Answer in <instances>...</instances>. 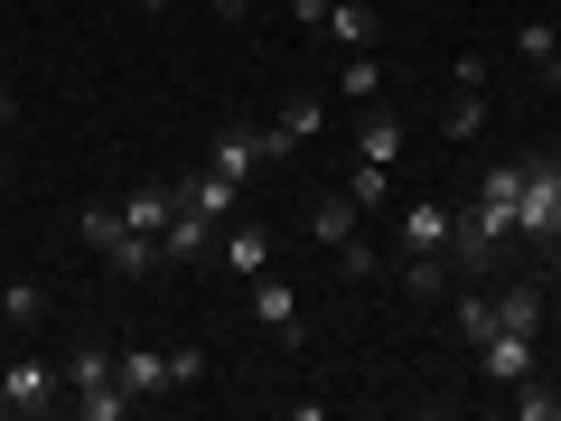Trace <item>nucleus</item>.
<instances>
[{"label": "nucleus", "instance_id": "a211bd4d", "mask_svg": "<svg viewBox=\"0 0 561 421\" xmlns=\"http://www.w3.org/2000/svg\"><path fill=\"white\" fill-rule=\"evenodd\" d=\"M38 319H47V281H10V291H0V328H10V338H28Z\"/></svg>", "mask_w": 561, "mask_h": 421}, {"label": "nucleus", "instance_id": "a878e982", "mask_svg": "<svg viewBox=\"0 0 561 421\" xmlns=\"http://www.w3.org/2000/svg\"><path fill=\"white\" fill-rule=\"evenodd\" d=\"M505 402H515V421H561V394H542V384H515Z\"/></svg>", "mask_w": 561, "mask_h": 421}, {"label": "nucleus", "instance_id": "2f4dec72", "mask_svg": "<svg viewBox=\"0 0 561 421\" xmlns=\"http://www.w3.org/2000/svg\"><path fill=\"white\" fill-rule=\"evenodd\" d=\"M542 76H552V84H561V47H552V66H542Z\"/></svg>", "mask_w": 561, "mask_h": 421}, {"label": "nucleus", "instance_id": "6e6552de", "mask_svg": "<svg viewBox=\"0 0 561 421\" xmlns=\"http://www.w3.org/2000/svg\"><path fill=\"white\" fill-rule=\"evenodd\" d=\"M234 197H243V187H234V179H216V169H187V179H179V206H187V216H206L216 235H225V225L243 216Z\"/></svg>", "mask_w": 561, "mask_h": 421}, {"label": "nucleus", "instance_id": "bb28decb", "mask_svg": "<svg viewBox=\"0 0 561 421\" xmlns=\"http://www.w3.org/2000/svg\"><path fill=\"white\" fill-rule=\"evenodd\" d=\"M383 187H393V169H365V160H356V187H346V197H356V206H383Z\"/></svg>", "mask_w": 561, "mask_h": 421}, {"label": "nucleus", "instance_id": "5701e85b", "mask_svg": "<svg viewBox=\"0 0 561 421\" xmlns=\"http://www.w3.org/2000/svg\"><path fill=\"white\" fill-rule=\"evenodd\" d=\"M496 328H524V338H542V291H534V281H515V291L496 300Z\"/></svg>", "mask_w": 561, "mask_h": 421}, {"label": "nucleus", "instance_id": "473e14b6", "mask_svg": "<svg viewBox=\"0 0 561 421\" xmlns=\"http://www.w3.org/2000/svg\"><path fill=\"white\" fill-rule=\"evenodd\" d=\"M0 122H10V94H0Z\"/></svg>", "mask_w": 561, "mask_h": 421}, {"label": "nucleus", "instance_id": "7ed1b4c3", "mask_svg": "<svg viewBox=\"0 0 561 421\" xmlns=\"http://www.w3.org/2000/svg\"><path fill=\"white\" fill-rule=\"evenodd\" d=\"M478 375H486V384H505V394H515V384H534V375H542V338H524V328H496V338L478 346Z\"/></svg>", "mask_w": 561, "mask_h": 421}, {"label": "nucleus", "instance_id": "b1692460", "mask_svg": "<svg viewBox=\"0 0 561 421\" xmlns=\"http://www.w3.org/2000/svg\"><path fill=\"white\" fill-rule=\"evenodd\" d=\"M515 47H524V66L542 76V66H552V47H561V29H552V20H524V29H515Z\"/></svg>", "mask_w": 561, "mask_h": 421}, {"label": "nucleus", "instance_id": "c85d7f7f", "mask_svg": "<svg viewBox=\"0 0 561 421\" xmlns=\"http://www.w3.org/2000/svg\"><path fill=\"white\" fill-rule=\"evenodd\" d=\"M290 20H300V29H319V20H328V0H290Z\"/></svg>", "mask_w": 561, "mask_h": 421}, {"label": "nucleus", "instance_id": "cd10ccee", "mask_svg": "<svg viewBox=\"0 0 561 421\" xmlns=\"http://www.w3.org/2000/svg\"><path fill=\"white\" fill-rule=\"evenodd\" d=\"M206 375V346H169V384H197Z\"/></svg>", "mask_w": 561, "mask_h": 421}, {"label": "nucleus", "instance_id": "c756f323", "mask_svg": "<svg viewBox=\"0 0 561 421\" xmlns=\"http://www.w3.org/2000/svg\"><path fill=\"white\" fill-rule=\"evenodd\" d=\"M206 10H216V20H243V10H253V0H206Z\"/></svg>", "mask_w": 561, "mask_h": 421}, {"label": "nucleus", "instance_id": "ddd939ff", "mask_svg": "<svg viewBox=\"0 0 561 421\" xmlns=\"http://www.w3.org/2000/svg\"><path fill=\"white\" fill-rule=\"evenodd\" d=\"M113 375H122V394H169V356L160 346H113Z\"/></svg>", "mask_w": 561, "mask_h": 421}, {"label": "nucleus", "instance_id": "f257e3e1", "mask_svg": "<svg viewBox=\"0 0 561 421\" xmlns=\"http://www.w3.org/2000/svg\"><path fill=\"white\" fill-rule=\"evenodd\" d=\"M66 412H76V421H122V412H131V394H122L113 346H103V338L66 346Z\"/></svg>", "mask_w": 561, "mask_h": 421}, {"label": "nucleus", "instance_id": "72a5a7b5", "mask_svg": "<svg viewBox=\"0 0 561 421\" xmlns=\"http://www.w3.org/2000/svg\"><path fill=\"white\" fill-rule=\"evenodd\" d=\"M552 253H561V243H552Z\"/></svg>", "mask_w": 561, "mask_h": 421}, {"label": "nucleus", "instance_id": "aec40b11", "mask_svg": "<svg viewBox=\"0 0 561 421\" xmlns=\"http://www.w3.org/2000/svg\"><path fill=\"white\" fill-rule=\"evenodd\" d=\"M337 94H383V57H375V47H346V66H337Z\"/></svg>", "mask_w": 561, "mask_h": 421}, {"label": "nucleus", "instance_id": "0eeeda50", "mask_svg": "<svg viewBox=\"0 0 561 421\" xmlns=\"http://www.w3.org/2000/svg\"><path fill=\"white\" fill-rule=\"evenodd\" d=\"M216 262H225V272H234V281H253V272H272V225H253V216H234V225H225V235H216Z\"/></svg>", "mask_w": 561, "mask_h": 421}, {"label": "nucleus", "instance_id": "9d476101", "mask_svg": "<svg viewBox=\"0 0 561 421\" xmlns=\"http://www.w3.org/2000/svg\"><path fill=\"white\" fill-rule=\"evenodd\" d=\"M356 160H365V169H393V160H402V113H393V103H365V122H356Z\"/></svg>", "mask_w": 561, "mask_h": 421}, {"label": "nucleus", "instance_id": "6ab92c4d", "mask_svg": "<svg viewBox=\"0 0 561 421\" xmlns=\"http://www.w3.org/2000/svg\"><path fill=\"white\" fill-rule=\"evenodd\" d=\"M478 132H486V94H478V84H459L449 113H440V140H478Z\"/></svg>", "mask_w": 561, "mask_h": 421}, {"label": "nucleus", "instance_id": "f03ea898", "mask_svg": "<svg viewBox=\"0 0 561 421\" xmlns=\"http://www.w3.org/2000/svg\"><path fill=\"white\" fill-rule=\"evenodd\" d=\"M515 243H561V160H552V150H534V169H524Z\"/></svg>", "mask_w": 561, "mask_h": 421}, {"label": "nucleus", "instance_id": "9b49d317", "mask_svg": "<svg viewBox=\"0 0 561 421\" xmlns=\"http://www.w3.org/2000/svg\"><path fill=\"white\" fill-rule=\"evenodd\" d=\"M206 169L243 187V179L262 169V122H225V132H216V160H206Z\"/></svg>", "mask_w": 561, "mask_h": 421}, {"label": "nucleus", "instance_id": "dca6fc26", "mask_svg": "<svg viewBox=\"0 0 561 421\" xmlns=\"http://www.w3.org/2000/svg\"><path fill=\"white\" fill-rule=\"evenodd\" d=\"M449 281H459L449 253H402V291H412V300H449Z\"/></svg>", "mask_w": 561, "mask_h": 421}, {"label": "nucleus", "instance_id": "7c9ffc66", "mask_svg": "<svg viewBox=\"0 0 561 421\" xmlns=\"http://www.w3.org/2000/svg\"><path fill=\"white\" fill-rule=\"evenodd\" d=\"M0 421H10V375H0Z\"/></svg>", "mask_w": 561, "mask_h": 421}, {"label": "nucleus", "instance_id": "f8f14e48", "mask_svg": "<svg viewBox=\"0 0 561 421\" xmlns=\"http://www.w3.org/2000/svg\"><path fill=\"white\" fill-rule=\"evenodd\" d=\"M113 206H122V225H131V235L160 243V235H169V216H179V179H169V187H131V197H113Z\"/></svg>", "mask_w": 561, "mask_h": 421}, {"label": "nucleus", "instance_id": "f3484780", "mask_svg": "<svg viewBox=\"0 0 561 421\" xmlns=\"http://www.w3.org/2000/svg\"><path fill=\"white\" fill-rule=\"evenodd\" d=\"M449 328H459V346L478 356V346L496 338V300H486V291H459V300H449Z\"/></svg>", "mask_w": 561, "mask_h": 421}, {"label": "nucleus", "instance_id": "4be33fe9", "mask_svg": "<svg viewBox=\"0 0 561 421\" xmlns=\"http://www.w3.org/2000/svg\"><path fill=\"white\" fill-rule=\"evenodd\" d=\"M76 235L94 243V253H113V243L131 235V225H122V206H113V197H94V206H84V216H76Z\"/></svg>", "mask_w": 561, "mask_h": 421}, {"label": "nucleus", "instance_id": "2eb2a0df", "mask_svg": "<svg viewBox=\"0 0 561 421\" xmlns=\"http://www.w3.org/2000/svg\"><path fill=\"white\" fill-rule=\"evenodd\" d=\"M206 253H216V225L179 206V216H169V235H160V262H206Z\"/></svg>", "mask_w": 561, "mask_h": 421}, {"label": "nucleus", "instance_id": "20e7f679", "mask_svg": "<svg viewBox=\"0 0 561 421\" xmlns=\"http://www.w3.org/2000/svg\"><path fill=\"white\" fill-rule=\"evenodd\" d=\"M0 375H10V412H20V421H47V412H57V365H38V356H10V365H0Z\"/></svg>", "mask_w": 561, "mask_h": 421}, {"label": "nucleus", "instance_id": "4468645a", "mask_svg": "<svg viewBox=\"0 0 561 421\" xmlns=\"http://www.w3.org/2000/svg\"><path fill=\"white\" fill-rule=\"evenodd\" d=\"M375 10H365V0H328V20H319V38L328 47H337V57H346V47H375Z\"/></svg>", "mask_w": 561, "mask_h": 421}, {"label": "nucleus", "instance_id": "423d86ee", "mask_svg": "<svg viewBox=\"0 0 561 421\" xmlns=\"http://www.w3.org/2000/svg\"><path fill=\"white\" fill-rule=\"evenodd\" d=\"M393 235H402V253H449V243H459V216H449L440 197H412Z\"/></svg>", "mask_w": 561, "mask_h": 421}, {"label": "nucleus", "instance_id": "412c9836", "mask_svg": "<svg viewBox=\"0 0 561 421\" xmlns=\"http://www.w3.org/2000/svg\"><path fill=\"white\" fill-rule=\"evenodd\" d=\"M356 216H365L356 197H319V206H309V235H319V243H346V235H356Z\"/></svg>", "mask_w": 561, "mask_h": 421}, {"label": "nucleus", "instance_id": "39448f33", "mask_svg": "<svg viewBox=\"0 0 561 421\" xmlns=\"http://www.w3.org/2000/svg\"><path fill=\"white\" fill-rule=\"evenodd\" d=\"M319 113H328V103L319 94H290V103H280V122H262V160H290V150H300V140H319Z\"/></svg>", "mask_w": 561, "mask_h": 421}, {"label": "nucleus", "instance_id": "393cba45", "mask_svg": "<svg viewBox=\"0 0 561 421\" xmlns=\"http://www.w3.org/2000/svg\"><path fill=\"white\" fill-rule=\"evenodd\" d=\"M337 272H346V281H375V272H383V253H375L365 235H346V243H337Z\"/></svg>", "mask_w": 561, "mask_h": 421}, {"label": "nucleus", "instance_id": "1a4fd4ad", "mask_svg": "<svg viewBox=\"0 0 561 421\" xmlns=\"http://www.w3.org/2000/svg\"><path fill=\"white\" fill-rule=\"evenodd\" d=\"M253 319L272 328L280 346H300V291H290L280 272H253Z\"/></svg>", "mask_w": 561, "mask_h": 421}]
</instances>
